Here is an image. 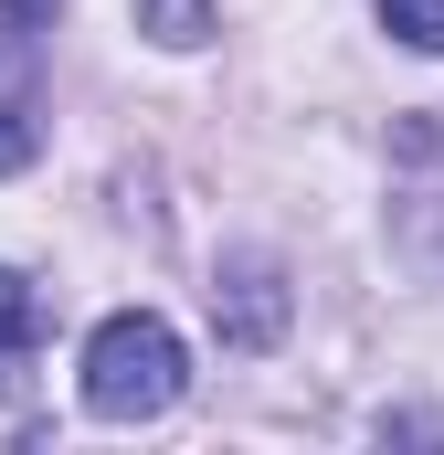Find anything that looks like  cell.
<instances>
[{
	"instance_id": "obj_4",
	"label": "cell",
	"mask_w": 444,
	"mask_h": 455,
	"mask_svg": "<svg viewBox=\"0 0 444 455\" xmlns=\"http://www.w3.org/2000/svg\"><path fill=\"white\" fill-rule=\"evenodd\" d=\"M32 339H43V286L0 265V349H32Z\"/></svg>"
},
{
	"instance_id": "obj_2",
	"label": "cell",
	"mask_w": 444,
	"mask_h": 455,
	"mask_svg": "<svg viewBox=\"0 0 444 455\" xmlns=\"http://www.w3.org/2000/svg\"><path fill=\"white\" fill-rule=\"evenodd\" d=\"M53 0H0V170L43 148V85H32V21Z\"/></svg>"
},
{
	"instance_id": "obj_3",
	"label": "cell",
	"mask_w": 444,
	"mask_h": 455,
	"mask_svg": "<svg viewBox=\"0 0 444 455\" xmlns=\"http://www.w3.org/2000/svg\"><path fill=\"white\" fill-rule=\"evenodd\" d=\"M138 32L170 43V53H191V43H212V0H138Z\"/></svg>"
},
{
	"instance_id": "obj_5",
	"label": "cell",
	"mask_w": 444,
	"mask_h": 455,
	"mask_svg": "<svg viewBox=\"0 0 444 455\" xmlns=\"http://www.w3.org/2000/svg\"><path fill=\"white\" fill-rule=\"evenodd\" d=\"M381 21H392L413 53H444V0H381Z\"/></svg>"
},
{
	"instance_id": "obj_1",
	"label": "cell",
	"mask_w": 444,
	"mask_h": 455,
	"mask_svg": "<svg viewBox=\"0 0 444 455\" xmlns=\"http://www.w3.org/2000/svg\"><path fill=\"white\" fill-rule=\"evenodd\" d=\"M180 392H191V349H180L170 318L116 307L107 329L85 339V413L96 424H159Z\"/></svg>"
}]
</instances>
